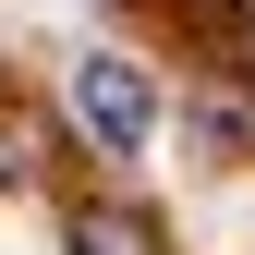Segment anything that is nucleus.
<instances>
[{
	"instance_id": "f257e3e1",
	"label": "nucleus",
	"mask_w": 255,
	"mask_h": 255,
	"mask_svg": "<svg viewBox=\"0 0 255 255\" xmlns=\"http://www.w3.org/2000/svg\"><path fill=\"white\" fill-rule=\"evenodd\" d=\"M73 122H85V146H98V158H134V146L158 134V85H146V61L85 49V61H73Z\"/></svg>"
},
{
	"instance_id": "f03ea898",
	"label": "nucleus",
	"mask_w": 255,
	"mask_h": 255,
	"mask_svg": "<svg viewBox=\"0 0 255 255\" xmlns=\"http://www.w3.org/2000/svg\"><path fill=\"white\" fill-rule=\"evenodd\" d=\"M61 243H73V255H158V219L146 207H73V231H61Z\"/></svg>"
},
{
	"instance_id": "7ed1b4c3",
	"label": "nucleus",
	"mask_w": 255,
	"mask_h": 255,
	"mask_svg": "<svg viewBox=\"0 0 255 255\" xmlns=\"http://www.w3.org/2000/svg\"><path fill=\"white\" fill-rule=\"evenodd\" d=\"M243 37H255V0H243Z\"/></svg>"
}]
</instances>
